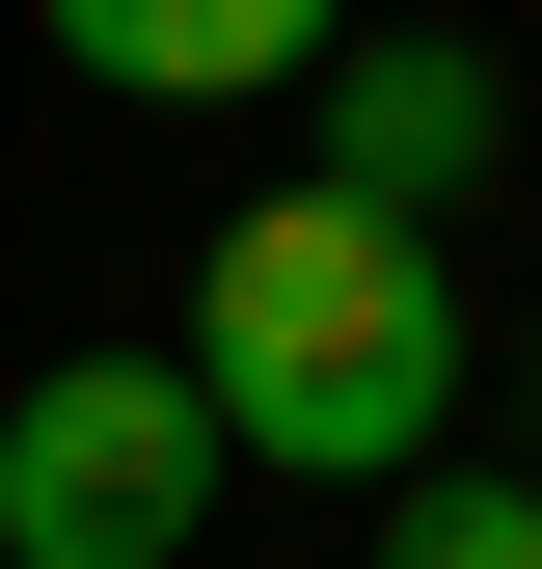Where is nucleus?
<instances>
[{
    "mask_svg": "<svg viewBox=\"0 0 542 569\" xmlns=\"http://www.w3.org/2000/svg\"><path fill=\"white\" fill-rule=\"evenodd\" d=\"M190 407H218V461H299V488H406L461 407V299H434V218H380V190H271L218 218L190 271Z\"/></svg>",
    "mask_w": 542,
    "mask_h": 569,
    "instance_id": "obj_1",
    "label": "nucleus"
},
{
    "mask_svg": "<svg viewBox=\"0 0 542 569\" xmlns=\"http://www.w3.org/2000/svg\"><path fill=\"white\" fill-rule=\"evenodd\" d=\"M190 516H218L190 352H54L0 407V569H190Z\"/></svg>",
    "mask_w": 542,
    "mask_h": 569,
    "instance_id": "obj_2",
    "label": "nucleus"
},
{
    "mask_svg": "<svg viewBox=\"0 0 542 569\" xmlns=\"http://www.w3.org/2000/svg\"><path fill=\"white\" fill-rule=\"evenodd\" d=\"M325 28H353V0H54V54H82L109 109H244V82H325Z\"/></svg>",
    "mask_w": 542,
    "mask_h": 569,
    "instance_id": "obj_3",
    "label": "nucleus"
},
{
    "mask_svg": "<svg viewBox=\"0 0 542 569\" xmlns=\"http://www.w3.org/2000/svg\"><path fill=\"white\" fill-rule=\"evenodd\" d=\"M489 163V54H325V190H380V218H434V190Z\"/></svg>",
    "mask_w": 542,
    "mask_h": 569,
    "instance_id": "obj_4",
    "label": "nucleus"
},
{
    "mask_svg": "<svg viewBox=\"0 0 542 569\" xmlns=\"http://www.w3.org/2000/svg\"><path fill=\"white\" fill-rule=\"evenodd\" d=\"M380 569H542V488H406Z\"/></svg>",
    "mask_w": 542,
    "mask_h": 569,
    "instance_id": "obj_5",
    "label": "nucleus"
}]
</instances>
